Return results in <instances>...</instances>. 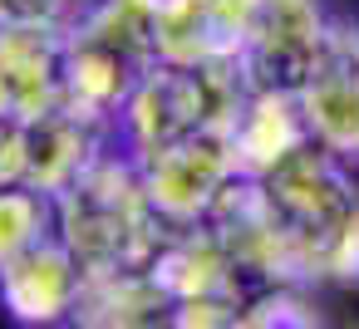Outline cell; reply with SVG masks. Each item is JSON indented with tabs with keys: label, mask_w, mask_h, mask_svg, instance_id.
Returning <instances> with one entry per match:
<instances>
[{
	"label": "cell",
	"mask_w": 359,
	"mask_h": 329,
	"mask_svg": "<svg viewBox=\"0 0 359 329\" xmlns=\"http://www.w3.org/2000/svg\"><path fill=\"white\" fill-rule=\"evenodd\" d=\"M310 108L320 118V128L334 138V143H359V79L354 74H334L325 79L315 94H310Z\"/></svg>",
	"instance_id": "obj_1"
}]
</instances>
